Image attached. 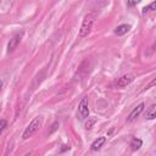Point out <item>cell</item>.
<instances>
[{
  "instance_id": "8992f818",
  "label": "cell",
  "mask_w": 156,
  "mask_h": 156,
  "mask_svg": "<svg viewBox=\"0 0 156 156\" xmlns=\"http://www.w3.org/2000/svg\"><path fill=\"white\" fill-rule=\"evenodd\" d=\"M21 38H22V34H16V35H13L11 39H10V41H9V44H7V52H12L15 49H16V46L20 44V41H21Z\"/></svg>"
},
{
  "instance_id": "52a82bcc",
  "label": "cell",
  "mask_w": 156,
  "mask_h": 156,
  "mask_svg": "<svg viewBox=\"0 0 156 156\" xmlns=\"http://www.w3.org/2000/svg\"><path fill=\"white\" fill-rule=\"evenodd\" d=\"M132 29V26L128 24V23H123V24H119L115 28V34L116 35H124L126 33H128L129 30Z\"/></svg>"
},
{
  "instance_id": "30bf717a",
  "label": "cell",
  "mask_w": 156,
  "mask_h": 156,
  "mask_svg": "<svg viewBox=\"0 0 156 156\" xmlns=\"http://www.w3.org/2000/svg\"><path fill=\"white\" fill-rule=\"evenodd\" d=\"M141 145H143V140L139 139V138H133L132 141H130V144H129V146H130V149H132L133 151L139 150Z\"/></svg>"
},
{
  "instance_id": "7a4b0ae2",
  "label": "cell",
  "mask_w": 156,
  "mask_h": 156,
  "mask_svg": "<svg viewBox=\"0 0 156 156\" xmlns=\"http://www.w3.org/2000/svg\"><path fill=\"white\" fill-rule=\"evenodd\" d=\"M40 126H41V117H40V116L34 117V118L32 119V122L27 126V128L24 129V132H23V134H22V139L26 140V139L30 138L32 135H34V134L39 130Z\"/></svg>"
},
{
  "instance_id": "5bb4252c",
  "label": "cell",
  "mask_w": 156,
  "mask_h": 156,
  "mask_svg": "<svg viewBox=\"0 0 156 156\" xmlns=\"http://www.w3.org/2000/svg\"><path fill=\"white\" fill-rule=\"evenodd\" d=\"M6 126H7V122H6V119H1L0 121V133H2L4 130H5V128H6Z\"/></svg>"
},
{
  "instance_id": "277c9868",
  "label": "cell",
  "mask_w": 156,
  "mask_h": 156,
  "mask_svg": "<svg viewBox=\"0 0 156 156\" xmlns=\"http://www.w3.org/2000/svg\"><path fill=\"white\" fill-rule=\"evenodd\" d=\"M133 76L132 74H123L122 77H119L116 82V87L117 88H126L127 85H129L133 82Z\"/></svg>"
},
{
  "instance_id": "9a60e30c",
  "label": "cell",
  "mask_w": 156,
  "mask_h": 156,
  "mask_svg": "<svg viewBox=\"0 0 156 156\" xmlns=\"http://www.w3.org/2000/svg\"><path fill=\"white\" fill-rule=\"evenodd\" d=\"M138 2H140V0H127V6H128V7H133V6H135Z\"/></svg>"
},
{
  "instance_id": "7c38bea8",
  "label": "cell",
  "mask_w": 156,
  "mask_h": 156,
  "mask_svg": "<svg viewBox=\"0 0 156 156\" xmlns=\"http://www.w3.org/2000/svg\"><path fill=\"white\" fill-rule=\"evenodd\" d=\"M95 123V118H89L88 117V121L85 122V124H84V127H85V129H90L91 127H93V124Z\"/></svg>"
},
{
  "instance_id": "6da1fadb",
  "label": "cell",
  "mask_w": 156,
  "mask_h": 156,
  "mask_svg": "<svg viewBox=\"0 0 156 156\" xmlns=\"http://www.w3.org/2000/svg\"><path fill=\"white\" fill-rule=\"evenodd\" d=\"M93 24H94V15H93V13H87V15L84 16V18H83V22H82V26H80L78 37H79V38L87 37V35L91 32Z\"/></svg>"
},
{
  "instance_id": "4fadbf2b",
  "label": "cell",
  "mask_w": 156,
  "mask_h": 156,
  "mask_svg": "<svg viewBox=\"0 0 156 156\" xmlns=\"http://www.w3.org/2000/svg\"><path fill=\"white\" fill-rule=\"evenodd\" d=\"M152 87H156V77L155 78H152L146 85H145V88H144V90H147V89H150V88H152Z\"/></svg>"
},
{
  "instance_id": "8fae6325",
  "label": "cell",
  "mask_w": 156,
  "mask_h": 156,
  "mask_svg": "<svg viewBox=\"0 0 156 156\" xmlns=\"http://www.w3.org/2000/svg\"><path fill=\"white\" fill-rule=\"evenodd\" d=\"M156 10V0L152 1L151 4H149L147 6H145L143 9V13H146V12H150V11H155Z\"/></svg>"
},
{
  "instance_id": "5b68a950",
  "label": "cell",
  "mask_w": 156,
  "mask_h": 156,
  "mask_svg": "<svg viewBox=\"0 0 156 156\" xmlns=\"http://www.w3.org/2000/svg\"><path fill=\"white\" fill-rule=\"evenodd\" d=\"M144 107H145V105H144V102H140L136 107H134L133 110H132V112L129 113V116L127 117V122L128 123H130V122H133L143 111H144Z\"/></svg>"
},
{
  "instance_id": "9c48e42d",
  "label": "cell",
  "mask_w": 156,
  "mask_h": 156,
  "mask_svg": "<svg viewBox=\"0 0 156 156\" xmlns=\"http://www.w3.org/2000/svg\"><path fill=\"white\" fill-rule=\"evenodd\" d=\"M145 118H146V119H155V118H156V104L151 105V106L147 108V111H146V113H145Z\"/></svg>"
},
{
  "instance_id": "2e32d148",
  "label": "cell",
  "mask_w": 156,
  "mask_h": 156,
  "mask_svg": "<svg viewBox=\"0 0 156 156\" xmlns=\"http://www.w3.org/2000/svg\"><path fill=\"white\" fill-rule=\"evenodd\" d=\"M57 126H58V122H57V121H56V122H54V124H52V128H51L50 133H52L54 130H56V129H57Z\"/></svg>"
},
{
  "instance_id": "ba28073f",
  "label": "cell",
  "mask_w": 156,
  "mask_h": 156,
  "mask_svg": "<svg viewBox=\"0 0 156 156\" xmlns=\"http://www.w3.org/2000/svg\"><path fill=\"white\" fill-rule=\"evenodd\" d=\"M105 141H106V136H99L96 140H94V141H93V144H91L90 149H91L93 151L100 150V149H101V146L105 144Z\"/></svg>"
},
{
  "instance_id": "3957f363",
  "label": "cell",
  "mask_w": 156,
  "mask_h": 156,
  "mask_svg": "<svg viewBox=\"0 0 156 156\" xmlns=\"http://www.w3.org/2000/svg\"><path fill=\"white\" fill-rule=\"evenodd\" d=\"M78 116L79 119H87L89 117V107H88V98H83L78 105Z\"/></svg>"
}]
</instances>
